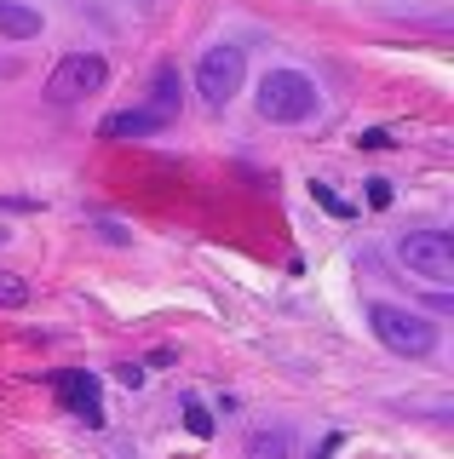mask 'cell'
<instances>
[{
  "label": "cell",
  "mask_w": 454,
  "mask_h": 459,
  "mask_svg": "<svg viewBox=\"0 0 454 459\" xmlns=\"http://www.w3.org/2000/svg\"><path fill=\"white\" fill-rule=\"evenodd\" d=\"M317 109V81L300 75V69H271V75L259 81V115L276 126H293L305 121V115Z\"/></svg>",
  "instance_id": "cell-2"
},
{
  "label": "cell",
  "mask_w": 454,
  "mask_h": 459,
  "mask_svg": "<svg viewBox=\"0 0 454 459\" xmlns=\"http://www.w3.org/2000/svg\"><path fill=\"white\" fill-rule=\"evenodd\" d=\"M58 402L69 413H75V420H87V425H104V396H98V379L92 373H81V368H64L58 379Z\"/></svg>",
  "instance_id": "cell-6"
},
{
  "label": "cell",
  "mask_w": 454,
  "mask_h": 459,
  "mask_svg": "<svg viewBox=\"0 0 454 459\" xmlns=\"http://www.w3.org/2000/svg\"><path fill=\"white\" fill-rule=\"evenodd\" d=\"M0 305H6V310H23V305H30V281L12 276V270H0Z\"/></svg>",
  "instance_id": "cell-11"
},
{
  "label": "cell",
  "mask_w": 454,
  "mask_h": 459,
  "mask_svg": "<svg viewBox=\"0 0 454 459\" xmlns=\"http://www.w3.org/2000/svg\"><path fill=\"white\" fill-rule=\"evenodd\" d=\"M104 81H109V69H104L98 52H69V57H58V69L47 75V98H52V104H75V98H92Z\"/></svg>",
  "instance_id": "cell-4"
},
{
  "label": "cell",
  "mask_w": 454,
  "mask_h": 459,
  "mask_svg": "<svg viewBox=\"0 0 454 459\" xmlns=\"http://www.w3.org/2000/svg\"><path fill=\"white\" fill-rule=\"evenodd\" d=\"M184 425H190V437H213V413L202 402H184Z\"/></svg>",
  "instance_id": "cell-12"
},
{
  "label": "cell",
  "mask_w": 454,
  "mask_h": 459,
  "mask_svg": "<svg viewBox=\"0 0 454 459\" xmlns=\"http://www.w3.org/2000/svg\"><path fill=\"white\" fill-rule=\"evenodd\" d=\"M357 143H362V150H391V133H380V126H374V133H362Z\"/></svg>",
  "instance_id": "cell-15"
},
{
  "label": "cell",
  "mask_w": 454,
  "mask_h": 459,
  "mask_svg": "<svg viewBox=\"0 0 454 459\" xmlns=\"http://www.w3.org/2000/svg\"><path fill=\"white\" fill-rule=\"evenodd\" d=\"M368 322H374L380 344L397 356H432L437 351V322L408 310V305H368Z\"/></svg>",
  "instance_id": "cell-1"
},
{
  "label": "cell",
  "mask_w": 454,
  "mask_h": 459,
  "mask_svg": "<svg viewBox=\"0 0 454 459\" xmlns=\"http://www.w3.org/2000/svg\"><path fill=\"white\" fill-rule=\"evenodd\" d=\"M242 69H248V57L236 47H207L202 64H196V92H202L207 104H231L236 86H242Z\"/></svg>",
  "instance_id": "cell-5"
},
{
  "label": "cell",
  "mask_w": 454,
  "mask_h": 459,
  "mask_svg": "<svg viewBox=\"0 0 454 459\" xmlns=\"http://www.w3.org/2000/svg\"><path fill=\"white\" fill-rule=\"evenodd\" d=\"M310 190H317V201H322V207L334 212V219H351V207H345V201H339V195L328 190V184H310Z\"/></svg>",
  "instance_id": "cell-13"
},
{
  "label": "cell",
  "mask_w": 454,
  "mask_h": 459,
  "mask_svg": "<svg viewBox=\"0 0 454 459\" xmlns=\"http://www.w3.org/2000/svg\"><path fill=\"white\" fill-rule=\"evenodd\" d=\"M162 126H167V115L144 104V109H121V115H109L98 133H104V138H155Z\"/></svg>",
  "instance_id": "cell-7"
},
{
  "label": "cell",
  "mask_w": 454,
  "mask_h": 459,
  "mask_svg": "<svg viewBox=\"0 0 454 459\" xmlns=\"http://www.w3.org/2000/svg\"><path fill=\"white\" fill-rule=\"evenodd\" d=\"M0 241H6V230H0Z\"/></svg>",
  "instance_id": "cell-16"
},
{
  "label": "cell",
  "mask_w": 454,
  "mask_h": 459,
  "mask_svg": "<svg viewBox=\"0 0 454 459\" xmlns=\"http://www.w3.org/2000/svg\"><path fill=\"white\" fill-rule=\"evenodd\" d=\"M368 207H391V184H386V178L368 184Z\"/></svg>",
  "instance_id": "cell-14"
},
{
  "label": "cell",
  "mask_w": 454,
  "mask_h": 459,
  "mask_svg": "<svg viewBox=\"0 0 454 459\" xmlns=\"http://www.w3.org/2000/svg\"><path fill=\"white\" fill-rule=\"evenodd\" d=\"M150 109H162L167 121L179 115V69H173V64H162V69H155V104H150Z\"/></svg>",
  "instance_id": "cell-10"
},
{
  "label": "cell",
  "mask_w": 454,
  "mask_h": 459,
  "mask_svg": "<svg viewBox=\"0 0 454 459\" xmlns=\"http://www.w3.org/2000/svg\"><path fill=\"white\" fill-rule=\"evenodd\" d=\"M0 35H12V40L40 35V12L35 6H18V0H0Z\"/></svg>",
  "instance_id": "cell-9"
},
{
  "label": "cell",
  "mask_w": 454,
  "mask_h": 459,
  "mask_svg": "<svg viewBox=\"0 0 454 459\" xmlns=\"http://www.w3.org/2000/svg\"><path fill=\"white\" fill-rule=\"evenodd\" d=\"M242 454H248V459H288V454H293L288 425H253L248 442H242Z\"/></svg>",
  "instance_id": "cell-8"
},
{
  "label": "cell",
  "mask_w": 454,
  "mask_h": 459,
  "mask_svg": "<svg viewBox=\"0 0 454 459\" xmlns=\"http://www.w3.org/2000/svg\"><path fill=\"white\" fill-rule=\"evenodd\" d=\"M397 264H408L425 287H449L454 281V241L443 230H415L397 241Z\"/></svg>",
  "instance_id": "cell-3"
}]
</instances>
